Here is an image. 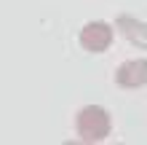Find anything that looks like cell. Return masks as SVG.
Here are the masks:
<instances>
[{"mask_svg":"<svg viewBox=\"0 0 147 145\" xmlns=\"http://www.w3.org/2000/svg\"><path fill=\"white\" fill-rule=\"evenodd\" d=\"M112 132V116L102 105H86L75 113V134L80 142H105Z\"/></svg>","mask_w":147,"mask_h":145,"instance_id":"cell-1","label":"cell"},{"mask_svg":"<svg viewBox=\"0 0 147 145\" xmlns=\"http://www.w3.org/2000/svg\"><path fill=\"white\" fill-rule=\"evenodd\" d=\"M112 40H115V24L102 22V19L86 22L83 30L78 32V43L88 54H105V51H110Z\"/></svg>","mask_w":147,"mask_h":145,"instance_id":"cell-2","label":"cell"},{"mask_svg":"<svg viewBox=\"0 0 147 145\" xmlns=\"http://www.w3.org/2000/svg\"><path fill=\"white\" fill-rule=\"evenodd\" d=\"M115 86L128 89V91L147 86V59H128V62L118 65V70H115Z\"/></svg>","mask_w":147,"mask_h":145,"instance_id":"cell-3","label":"cell"},{"mask_svg":"<svg viewBox=\"0 0 147 145\" xmlns=\"http://www.w3.org/2000/svg\"><path fill=\"white\" fill-rule=\"evenodd\" d=\"M115 32H120V38H126L134 48L147 51V22L136 19L131 14H118L115 16Z\"/></svg>","mask_w":147,"mask_h":145,"instance_id":"cell-4","label":"cell"},{"mask_svg":"<svg viewBox=\"0 0 147 145\" xmlns=\"http://www.w3.org/2000/svg\"><path fill=\"white\" fill-rule=\"evenodd\" d=\"M144 121H147V116H144Z\"/></svg>","mask_w":147,"mask_h":145,"instance_id":"cell-5","label":"cell"}]
</instances>
